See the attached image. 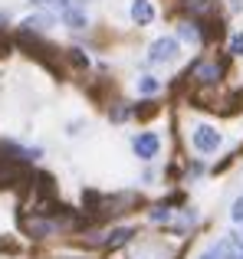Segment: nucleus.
Listing matches in <instances>:
<instances>
[{
  "label": "nucleus",
  "mask_w": 243,
  "mask_h": 259,
  "mask_svg": "<svg viewBox=\"0 0 243 259\" xmlns=\"http://www.w3.org/2000/svg\"><path fill=\"white\" fill-rule=\"evenodd\" d=\"M230 217L237 223H243V197H237V200H233V210H230Z\"/></svg>",
  "instance_id": "nucleus-13"
},
{
  "label": "nucleus",
  "mask_w": 243,
  "mask_h": 259,
  "mask_svg": "<svg viewBox=\"0 0 243 259\" xmlns=\"http://www.w3.org/2000/svg\"><path fill=\"white\" fill-rule=\"evenodd\" d=\"M138 89H141V92H145V95L158 92V79H151V76H141V79H138Z\"/></svg>",
  "instance_id": "nucleus-10"
},
{
  "label": "nucleus",
  "mask_w": 243,
  "mask_h": 259,
  "mask_svg": "<svg viewBox=\"0 0 243 259\" xmlns=\"http://www.w3.org/2000/svg\"><path fill=\"white\" fill-rule=\"evenodd\" d=\"M174 56H178V39H174V36L154 39V43H151V53H148V59H151V63H171Z\"/></svg>",
  "instance_id": "nucleus-3"
},
{
  "label": "nucleus",
  "mask_w": 243,
  "mask_h": 259,
  "mask_svg": "<svg viewBox=\"0 0 243 259\" xmlns=\"http://www.w3.org/2000/svg\"><path fill=\"white\" fill-rule=\"evenodd\" d=\"M230 53L233 56H243V33H237V36L230 39Z\"/></svg>",
  "instance_id": "nucleus-12"
},
{
  "label": "nucleus",
  "mask_w": 243,
  "mask_h": 259,
  "mask_svg": "<svg viewBox=\"0 0 243 259\" xmlns=\"http://www.w3.org/2000/svg\"><path fill=\"white\" fill-rule=\"evenodd\" d=\"M132 148H135V154H138L141 161H151L154 154H158V148H161V138L154 132H141V135H135Z\"/></svg>",
  "instance_id": "nucleus-2"
},
{
  "label": "nucleus",
  "mask_w": 243,
  "mask_h": 259,
  "mask_svg": "<svg viewBox=\"0 0 243 259\" xmlns=\"http://www.w3.org/2000/svg\"><path fill=\"white\" fill-rule=\"evenodd\" d=\"M191 141H194L197 151L211 154V151H217V148H220V132H217V128H211V125H197V128H194V135H191Z\"/></svg>",
  "instance_id": "nucleus-1"
},
{
  "label": "nucleus",
  "mask_w": 243,
  "mask_h": 259,
  "mask_svg": "<svg viewBox=\"0 0 243 259\" xmlns=\"http://www.w3.org/2000/svg\"><path fill=\"white\" fill-rule=\"evenodd\" d=\"M132 20L138 26H148L154 20V7H151V0H132Z\"/></svg>",
  "instance_id": "nucleus-4"
},
{
  "label": "nucleus",
  "mask_w": 243,
  "mask_h": 259,
  "mask_svg": "<svg viewBox=\"0 0 243 259\" xmlns=\"http://www.w3.org/2000/svg\"><path fill=\"white\" fill-rule=\"evenodd\" d=\"M191 4H194V7H204V4H207V0H191Z\"/></svg>",
  "instance_id": "nucleus-15"
},
{
  "label": "nucleus",
  "mask_w": 243,
  "mask_h": 259,
  "mask_svg": "<svg viewBox=\"0 0 243 259\" xmlns=\"http://www.w3.org/2000/svg\"><path fill=\"white\" fill-rule=\"evenodd\" d=\"M63 20L72 26V30H83V26H86V17H83V10H72V7H69V10H63Z\"/></svg>",
  "instance_id": "nucleus-7"
},
{
  "label": "nucleus",
  "mask_w": 243,
  "mask_h": 259,
  "mask_svg": "<svg viewBox=\"0 0 243 259\" xmlns=\"http://www.w3.org/2000/svg\"><path fill=\"white\" fill-rule=\"evenodd\" d=\"M181 39H187V43H200V33H197V26L194 23H181Z\"/></svg>",
  "instance_id": "nucleus-9"
},
{
  "label": "nucleus",
  "mask_w": 243,
  "mask_h": 259,
  "mask_svg": "<svg viewBox=\"0 0 243 259\" xmlns=\"http://www.w3.org/2000/svg\"><path fill=\"white\" fill-rule=\"evenodd\" d=\"M132 236H135L132 230H128V227H122V230H112V233L105 236L102 243H105V246H109V249H118V246H125V243L132 240Z\"/></svg>",
  "instance_id": "nucleus-5"
},
{
  "label": "nucleus",
  "mask_w": 243,
  "mask_h": 259,
  "mask_svg": "<svg viewBox=\"0 0 243 259\" xmlns=\"http://www.w3.org/2000/svg\"><path fill=\"white\" fill-rule=\"evenodd\" d=\"M200 259H224V249H220V243H217L214 249H207V253L200 256Z\"/></svg>",
  "instance_id": "nucleus-14"
},
{
  "label": "nucleus",
  "mask_w": 243,
  "mask_h": 259,
  "mask_svg": "<svg viewBox=\"0 0 243 259\" xmlns=\"http://www.w3.org/2000/svg\"><path fill=\"white\" fill-rule=\"evenodd\" d=\"M36 7H53V10H69V0H33Z\"/></svg>",
  "instance_id": "nucleus-11"
},
{
  "label": "nucleus",
  "mask_w": 243,
  "mask_h": 259,
  "mask_svg": "<svg viewBox=\"0 0 243 259\" xmlns=\"http://www.w3.org/2000/svg\"><path fill=\"white\" fill-rule=\"evenodd\" d=\"M194 76H197L200 82H214V79L220 76V66L217 63H204V66H197V69H194Z\"/></svg>",
  "instance_id": "nucleus-6"
},
{
  "label": "nucleus",
  "mask_w": 243,
  "mask_h": 259,
  "mask_svg": "<svg viewBox=\"0 0 243 259\" xmlns=\"http://www.w3.org/2000/svg\"><path fill=\"white\" fill-rule=\"evenodd\" d=\"M50 23H53V17H30V20H23L26 30H50Z\"/></svg>",
  "instance_id": "nucleus-8"
}]
</instances>
